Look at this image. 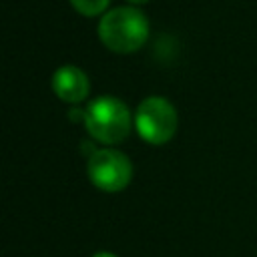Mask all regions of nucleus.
<instances>
[{
  "instance_id": "obj_1",
  "label": "nucleus",
  "mask_w": 257,
  "mask_h": 257,
  "mask_svg": "<svg viewBox=\"0 0 257 257\" xmlns=\"http://www.w3.org/2000/svg\"><path fill=\"white\" fill-rule=\"evenodd\" d=\"M98 38L112 52L118 54L135 52L149 38V20L139 8L133 6L112 8L98 22Z\"/></svg>"
},
{
  "instance_id": "obj_2",
  "label": "nucleus",
  "mask_w": 257,
  "mask_h": 257,
  "mask_svg": "<svg viewBox=\"0 0 257 257\" xmlns=\"http://www.w3.org/2000/svg\"><path fill=\"white\" fill-rule=\"evenodd\" d=\"M131 112L116 96H98L84 110V126L88 135L104 145L122 143L131 133Z\"/></svg>"
},
{
  "instance_id": "obj_3",
  "label": "nucleus",
  "mask_w": 257,
  "mask_h": 257,
  "mask_svg": "<svg viewBox=\"0 0 257 257\" xmlns=\"http://www.w3.org/2000/svg\"><path fill=\"white\" fill-rule=\"evenodd\" d=\"M135 124L143 141L151 145H165L177 133V110L163 96L145 98L135 114Z\"/></svg>"
},
{
  "instance_id": "obj_4",
  "label": "nucleus",
  "mask_w": 257,
  "mask_h": 257,
  "mask_svg": "<svg viewBox=\"0 0 257 257\" xmlns=\"http://www.w3.org/2000/svg\"><path fill=\"white\" fill-rule=\"evenodd\" d=\"M88 179L90 183L106 193L122 191L133 179V165L128 157L114 149H98L88 159Z\"/></svg>"
},
{
  "instance_id": "obj_5",
  "label": "nucleus",
  "mask_w": 257,
  "mask_h": 257,
  "mask_svg": "<svg viewBox=\"0 0 257 257\" xmlns=\"http://www.w3.org/2000/svg\"><path fill=\"white\" fill-rule=\"evenodd\" d=\"M50 84H52L54 94L60 100L72 102V104L84 100L90 90V82H88V76L84 74V70L78 66H72V64H64V66L56 68Z\"/></svg>"
},
{
  "instance_id": "obj_6",
  "label": "nucleus",
  "mask_w": 257,
  "mask_h": 257,
  "mask_svg": "<svg viewBox=\"0 0 257 257\" xmlns=\"http://www.w3.org/2000/svg\"><path fill=\"white\" fill-rule=\"evenodd\" d=\"M110 0H70L72 8L82 16H96L108 8Z\"/></svg>"
},
{
  "instance_id": "obj_7",
  "label": "nucleus",
  "mask_w": 257,
  "mask_h": 257,
  "mask_svg": "<svg viewBox=\"0 0 257 257\" xmlns=\"http://www.w3.org/2000/svg\"><path fill=\"white\" fill-rule=\"evenodd\" d=\"M92 257H116V255H112V253H108V251H100V253H96V255H92Z\"/></svg>"
},
{
  "instance_id": "obj_8",
  "label": "nucleus",
  "mask_w": 257,
  "mask_h": 257,
  "mask_svg": "<svg viewBox=\"0 0 257 257\" xmlns=\"http://www.w3.org/2000/svg\"><path fill=\"white\" fill-rule=\"evenodd\" d=\"M128 2H133V4H145V2H149V0H128Z\"/></svg>"
}]
</instances>
